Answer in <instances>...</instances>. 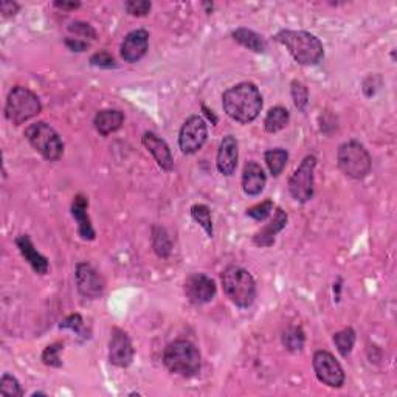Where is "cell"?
I'll list each match as a JSON object with an SVG mask.
<instances>
[{
    "label": "cell",
    "mask_w": 397,
    "mask_h": 397,
    "mask_svg": "<svg viewBox=\"0 0 397 397\" xmlns=\"http://www.w3.org/2000/svg\"><path fill=\"white\" fill-rule=\"evenodd\" d=\"M222 105L228 117L247 125L258 118L262 109V95L253 83H241L224 92Z\"/></svg>",
    "instance_id": "1"
},
{
    "label": "cell",
    "mask_w": 397,
    "mask_h": 397,
    "mask_svg": "<svg viewBox=\"0 0 397 397\" xmlns=\"http://www.w3.org/2000/svg\"><path fill=\"white\" fill-rule=\"evenodd\" d=\"M275 41L284 46L301 66H316L324 58L323 43L312 33L303 30H281L275 34Z\"/></svg>",
    "instance_id": "2"
},
{
    "label": "cell",
    "mask_w": 397,
    "mask_h": 397,
    "mask_svg": "<svg viewBox=\"0 0 397 397\" xmlns=\"http://www.w3.org/2000/svg\"><path fill=\"white\" fill-rule=\"evenodd\" d=\"M163 364L172 374L194 377L202 368V356L194 343L188 340H175L165 348Z\"/></svg>",
    "instance_id": "3"
},
{
    "label": "cell",
    "mask_w": 397,
    "mask_h": 397,
    "mask_svg": "<svg viewBox=\"0 0 397 397\" xmlns=\"http://www.w3.org/2000/svg\"><path fill=\"white\" fill-rule=\"evenodd\" d=\"M224 292L237 307L247 309L257 298V284L249 272L242 267L230 266L222 273Z\"/></svg>",
    "instance_id": "4"
},
{
    "label": "cell",
    "mask_w": 397,
    "mask_h": 397,
    "mask_svg": "<svg viewBox=\"0 0 397 397\" xmlns=\"http://www.w3.org/2000/svg\"><path fill=\"white\" fill-rule=\"evenodd\" d=\"M42 110L41 100L38 95L26 89L24 86H16L13 91L8 93L6 104H5V117L6 120L13 123L14 126L24 125L25 121H29L39 115Z\"/></svg>",
    "instance_id": "5"
},
{
    "label": "cell",
    "mask_w": 397,
    "mask_h": 397,
    "mask_svg": "<svg viewBox=\"0 0 397 397\" xmlns=\"http://www.w3.org/2000/svg\"><path fill=\"white\" fill-rule=\"evenodd\" d=\"M337 163L340 171L349 179L361 180L371 172V155L366 151V148L352 140L346 141L339 148L337 153Z\"/></svg>",
    "instance_id": "6"
},
{
    "label": "cell",
    "mask_w": 397,
    "mask_h": 397,
    "mask_svg": "<svg viewBox=\"0 0 397 397\" xmlns=\"http://www.w3.org/2000/svg\"><path fill=\"white\" fill-rule=\"evenodd\" d=\"M25 138L48 162H58L64 154V143L58 132L43 121L34 123V125L25 129Z\"/></svg>",
    "instance_id": "7"
},
{
    "label": "cell",
    "mask_w": 397,
    "mask_h": 397,
    "mask_svg": "<svg viewBox=\"0 0 397 397\" xmlns=\"http://www.w3.org/2000/svg\"><path fill=\"white\" fill-rule=\"evenodd\" d=\"M316 167V157L307 155L304 160L290 175L289 191L292 197L301 204H306L314 196V172Z\"/></svg>",
    "instance_id": "8"
},
{
    "label": "cell",
    "mask_w": 397,
    "mask_h": 397,
    "mask_svg": "<svg viewBox=\"0 0 397 397\" xmlns=\"http://www.w3.org/2000/svg\"><path fill=\"white\" fill-rule=\"evenodd\" d=\"M208 138V129L205 120L199 115H192L183 123L179 134L180 151L187 155L196 154L205 145Z\"/></svg>",
    "instance_id": "9"
},
{
    "label": "cell",
    "mask_w": 397,
    "mask_h": 397,
    "mask_svg": "<svg viewBox=\"0 0 397 397\" xmlns=\"http://www.w3.org/2000/svg\"><path fill=\"white\" fill-rule=\"evenodd\" d=\"M314 371L316 378L331 388H341L345 383V371L339 360L328 351H316L314 354Z\"/></svg>",
    "instance_id": "10"
},
{
    "label": "cell",
    "mask_w": 397,
    "mask_h": 397,
    "mask_svg": "<svg viewBox=\"0 0 397 397\" xmlns=\"http://www.w3.org/2000/svg\"><path fill=\"white\" fill-rule=\"evenodd\" d=\"M216 282L204 273H192L185 281V295L192 304H207L216 297Z\"/></svg>",
    "instance_id": "11"
},
{
    "label": "cell",
    "mask_w": 397,
    "mask_h": 397,
    "mask_svg": "<svg viewBox=\"0 0 397 397\" xmlns=\"http://www.w3.org/2000/svg\"><path fill=\"white\" fill-rule=\"evenodd\" d=\"M75 279H76L78 292L81 294L84 298L95 299L103 295L104 287H105L104 279L101 278L100 273L91 266V264L79 262L76 266Z\"/></svg>",
    "instance_id": "12"
},
{
    "label": "cell",
    "mask_w": 397,
    "mask_h": 397,
    "mask_svg": "<svg viewBox=\"0 0 397 397\" xmlns=\"http://www.w3.org/2000/svg\"><path fill=\"white\" fill-rule=\"evenodd\" d=\"M109 360L118 368H128L134 360V346L129 335L118 328H113L110 334Z\"/></svg>",
    "instance_id": "13"
},
{
    "label": "cell",
    "mask_w": 397,
    "mask_h": 397,
    "mask_svg": "<svg viewBox=\"0 0 397 397\" xmlns=\"http://www.w3.org/2000/svg\"><path fill=\"white\" fill-rule=\"evenodd\" d=\"M149 47V33L146 30H134L126 34L121 42V58L126 63H138L146 55Z\"/></svg>",
    "instance_id": "14"
},
{
    "label": "cell",
    "mask_w": 397,
    "mask_h": 397,
    "mask_svg": "<svg viewBox=\"0 0 397 397\" xmlns=\"http://www.w3.org/2000/svg\"><path fill=\"white\" fill-rule=\"evenodd\" d=\"M141 143H143L148 151L153 154L157 165L160 166L162 170L172 171L174 158L171 154V149L166 145L165 140L154 134V132H145L143 137H141Z\"/></svg>",
    "instance_id": "15"
},
{
    "label": "cell",
    "mask_w": 397,
    "mask_h": 397,
    "mask_svg": "<svg viewBox=\"0 0 397 397\" xmlns=\"http://www.w3.org/2000/svg\"><path fill=\"white\" fill-rule=\"evenodd\" d=\"M237 158H239V149H237V141L233 135H227L220 141L217 151V170L224 175H233L237 166Z\"/></svg>",
    "instance_id": "16"
},
{
    "label": "cell",
    "mask_w": 397,
    "mask_h": 397,
    "mask_svg": "<svg viewBox=\"0 0 397 397\" xmlns=\"http://www.w3.org/2000/svg\"><path fill=\"white\" fill-rule=\"evenodd\" d=\"M87 208H89V200L83 194H76L72 202V216L78 222V233L84 241H93L96 233L87 215Z\"/></svg>",
    "instance_id": "17"
},
{
    "label": "cell",
    "mask_w": 397,
    "mask_h": 397,
    "mask_svg": "<svg viewBox=\"0 0 397 397\" xmlns=\"http://www.w3.org/2000/svg\"><path fill=\"white\" fill-rule=\"evenodd\" d=\"M16 245H17V249H19L22 257L25 258V261L33 267V270L36 272L38 275H46L50 269L48 259L43 257V254H41L36 249H34L30 236L21 234L19 237H16Z\"/></svg>",
    "instance_id": "18"
},
{
    "label": "cell",
    "mask_w": 397,
    "mask_h": 397,
    "mask_svg": "<svg viewBox=\"0 0 397 397\" xmlns=\"http://www.w3.org/2000/svg\"><path fill=\"white\" fill-rule=\"evenodd\" d=\"M287 225V215L284 210L277 208L275 215H273V219L270 222L261 228L259 232L254 233L253 236V244L258 247H272L275 244V236Z\"/></svg>",
    "instance_id": "19"
},
{
    "label": "cell",
    "mask_w": 397,
    "mask_h": 397,
    "mask_svg": "<svg viewBox=\"0 0 397 397\" xmlns=\"http://www.w3.org/2000/svg\"><path fill=\"white\" fill-rule=\"evenodd\" d=\"M266 172H264L262 167L254 163L249 162L244 166L242 171V190L247 196H259L266 187Z\"/></svg>",
    "instance_id": "20"
},
{
    "label": "cell",
    "mask_w": 397,
    "mask_h": 397,
    "mask_svg": "<svg viewBox=\"0 0 397 397\" xmlns=\"http://www.w3.org/2000/svg\"><path fill=\"white\" fill-rule=\"evenodd\" d=\"M123 121H125V115H123L121 110L105 109L96 113L93 125L100 135L108 137L123 126Z\"/></svg>",
    "instance_id": "21"
},
{
    "label": "cell",
    "mask_w": 397,
    "mask_h": 397,
    "mask_svg": "<svg viewBox=\"0 0 397 397\" xmlns=\"http://www.w3.org/2000/svg\"><path fill=\"white\" fill-rule=\"evenodd\" d=\"M233 38L242 47L249 48L254 53H264L267 50V41L261 34L249 29H237L233 31Z\"/></svg>",
    "instance_id": "22"
},
{
    "label": "cell",
    "mask_w": 397,
    "mask_h": 397,
    "mask_svg": "<svg viewBox=\"0 0 397 397\" xmlns=\"http://www.w3.org/2000/svg\"><path fill=\"white\" fill-rule=\"evenodd\" d=\"M290 121V113L286 108L282 105H277V108H272L267 113L266 120H264V129H266L269 134H275L284 129Z\"/></svg>",
    "instance_id": "23"
},
{
    "label": "cell",
    "mask_w": 397,
    "mask_h": 397,
    "mask_svg": "<svg viewBox=\"0 0 397 397\" xmlns=\"http://www.w3.org/2000/svg\"><path fill=\"white\" fill-rule=\"evenodd\" d=\"M264 158H266V163H267L270 174L273 175V177H278L287 165L289 153L286 151V149H281V148L269 149V151L264 154Z\"/></svg>",
    "instance_id": "24"
},
{
    "label": "cell",
    "mask_w": 397,
    "mask_h": 397,
    "mask_svg": "<svg viewBox=\"0 0 397 397\" xmlns=\"http://www.w3.org/2000/svg\"><path fill=\"white\" fill-rule=\"evenodd\" d=\"M153 249L157 253V257L160 258H167L172 252L171 237L163 227L153 228Z\"/></svg>",
    "instance_id": "25"
},
{
    "label": "cell",
    "mask_w": 397,
    "mask_h": 397,
    "mask_svg": "<svg viewBox=\"0 0 397 397\" xmlns=\"http://www.w3.org/2000/svg\"><path fill=\"white\" fill-rule=\"evenodd\" d=\"M191 217L196 220V222L204 228L205 233L208 234V237H213L215 232H213V220H211V213L210 208L207 205H192L191 207Z\"/></svg>",
    "instance_id": "26"
},
{
    "label": "cell",
    "mask_w": 397,
    "mask_h": 397,
    "mask_svg": "<svg viewBox=\"0 0 397 397\" xmlns=\"http://www.w3.org/2000/svg\"><path fill=\"white\" fill-rule=\"evenodd\" d=\"M334 343L335 346H337L339 352L343 357H348L351 354L352 348H354V343H356V332L354 329H343L340 332H337L334 335Z\"/></svg>",
    "instance_id": "27"
},
{
    "label": "cell",
    "mask_w": 397,
    "mask_h": 397,
    "mask_svg": "<svg viewBox=\"0 0 397 397\" xmlns=\"http://www.w3.org/2000/svg\"><path fill=\"white\" fill-rule=\"evenodd\" d=\"M304 332L301 328H290L282 335V345H284L290 352L301 351L304 346Z\"/></svg>",
    "instance_id": "28"
},
{
    "label": "cell",
    "mask_w": 397,
    "mask_h": 397,
    "mask_svg": "<svg viewBox=\"0 0 397 397\" xmlns=\"http://www.w3.org/2000/svg\"><path fill=\"white\" fill-rule=\"evenodd\" d=\"M290 93H292V100L295 108L299 112H304L307 108V103H309V91L307 87L301 83V81H292L290 84Z\"/></svg>",
    "instance_id": "29"
},
{
    "label": "cell",
    "mask_w": 397,
    "mask_h": 397,
    "mask_svg": "<svg viewBox=\"0 0 397 397\" xmlns=\"http://www.w3.org/2000/svg\"><path fill=\"white\" fill-rule=\"evenodd\" d=\"M64 349V345L61 341L53 343V345L47 346L42 352V361L46 364L47 366L51 368H61L63 366V360H61V351Z\"/></svg>",
    "instance_id": "30"
},
{
    "label": "cell",
    "mask_w": 397,
    "mask_h": 397,
    "mask_svg": "<svg viewBox=\"0 0 397 397\" xmlns=\"http://www.w3.org/2000/svg\"><path fill=\"white\" fill-rule=\"evenodd\" d=\"M0 394L8 397H21L24 396V391L16 377L11 374H4L2 381H0Z\"/></svg>",
    "instance_id": "31"
},
{
    "label": "cell",
    "mask_w": 397,
    "mask_h": 397,
    "mask_svg": "<svg viewBox=\"0 0 397 397\" xmlns=\"http://www.w3.org/2000/svg\"><path fill=\"white\" fill-rule=\"evenodd\" d=\"M272 211H273V202L266 200L262 202V204H258L247 210V216L258 220V222H262V220H266L272 215Z\"/></svg>",
    "instance_id": "32"
},
{
    "label": "cell",
    "mask_w": 397,
    "mask_h": 397,
    "mask_svg": "<svg viewBox=\"0 0 397 397\" xmlns=\"http://www.w3.org/2000/svg\"><path fill=\"white\" fill-rule=\"evenodd\" d=\"M151 6L153 4L148 2V0H128L125 4L126 11L130 16H137V17L146 16L149 11H151Z\"/></svg>",
    "instance_id": "33"
},
{
    "label": "cell",
    "mask_w": 397,
    "mask_h": 397,
    "mask_svg": "<svg viewBox=\"0 0 397 397\" xmlns=\"http://www.w3.org/2000/svg\"><path fill=\"white\" fill-rule=\"evenodd\" d=\"M68 31L75 33L76 36L81 38H91V39H96V31L92 25L81 22V21H75L68 25Z\"/></svg>",
    "instance_id": "34"
},
{
    "label": "cell",
    "mask_w": 397,
    "mask_h": 397,
    "mask_svg": "<svg viewBox=\"0 0 397 397\" xmlns=\"http://www.w3.org/2000/svg\"><path fill=\"white\" fill-rule=\"evenodd\" d=\"M91 64L95 67H101V68H115L117 63L113 59L112 55H109L108 51H98L91 58Z\"/></svg>",
    "instance_id": "35"
},
{
    "label": "cell",
    "mask_w": 397,
    "mask_h": 397,
    "mask_svg": "<svg viewBox=\"0 0 397 397\" xmlns=\"http://www.w3.org/2000/svg\"><path fill=\"white\" fill-rule=\"evenodd\" d=\"M83 326H84L83 316L79 314H72L61 321L59 329H70L76 334H83Z\"/></svg>",
    "instance_id": "36"
},
{
    "label": "cell",
    "mask_w": 397,
    "mask_h": 397,
    "mask_svg": "<svg viewBox=\"0 0 397 397\" xmlns=\"http://www.w3.org/2000/svg\"><path fill=\"white\" fill-rule=\"evenodd\" d=\"M64 42H66V46L72 51H86L87 48L91 47L89 42L76 39V38H67Z\"/></svg>",
    "instance_id": "37"
},
{
    "label": "cell",
    "mask_w": 397,
    "mask_h": 397,
    "mask_svg": "<svg viewBox=\"0 0 397 397\" xmlns=\"http://www.w3.org/2000/svg\"><path fill=\"white\" fill-rule=\"evenodd\" d=\"M19 4H16V2H10V0H4L2 4H0V10H2L4 16L8 17V16H14L17 11H19Z\"/></svg>",
    "instance_id": "38"
},
{
    "label": "cell",
    "mask_w": 397,
    "mask_h": 397,
    "mask_svg": "<svg viewBox=\"0 0 397 397\" xmlns=\"http://www.w3.org/2000/svg\"><path fill=\"white\" fill-rule=\"evenodd\" d=\"M53 5H55L56 8H61V10H76V8L81 6V2H67V0H63V2H61V0H56Z\"/></svg>",
    "instance_id": "39"
},
{
    "label": "cell",
    "mask_w": 397,
    "mask_h": 397,
    "mask_svg": "<svg viewBox=\"0 0 397 397\" xmlns=\"http://www.w3.org/2000/svg\"><path fill=\"white\" fill-rule=\"evenodd\" d=\"M202 109H204V112H205V115L208 117V120H211V123H213V125H216L217 123V118H216V115L213 113V110H210L207 105H202Z\"/></svg>",
    "instance_id": "40"
},
{
    "label": "cell",
    "mask_w": 397,
    "mask_h": 397,
    "mask_svg": "<svg viewBox=\"0 0 397 397\" xmlns=\"http://www.w3.org/2000/svg\"><path fill=\"white\" fill-rule=\"evenodd\" d=\"M31 396H33V397H36V396H47V394H46V393H41V391H38V393H33Z\"/></svg>",
    "instance_id": "41"
}]
</instances>
